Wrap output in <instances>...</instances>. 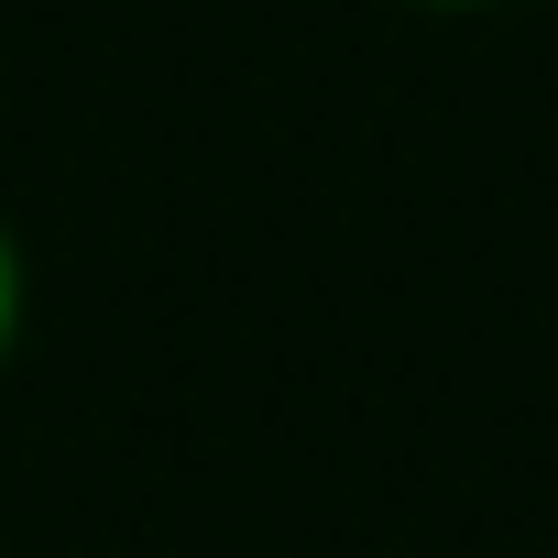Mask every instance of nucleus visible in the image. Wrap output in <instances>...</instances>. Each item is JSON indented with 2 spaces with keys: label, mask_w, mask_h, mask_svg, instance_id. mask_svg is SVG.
Instances as JSON below:
<instances>
[{
  "label": "nucleus",
  "mask_w": 558,
  "mask_h": 558,
  "mask_svg": "<svg viewBox=\"0 0 558 558\" xmlns=\"http://www.w3.org/2000/svg\"><path fill=\"white\" fill-rule=\"evenodd\" d=\"M23 307H34V263H23V241L0 230V362L23 351Z\"/></svg>",
  "instance_id": "f257e3e1"
},
{
  "label": "nucleus",
  "mask_w": 558,
  "mask_h": 558,
  "mask_svg": "<svg viewBox=\"0 0 558 558\" xmlns=\"http://www.w3.org/2000/svg\"><path fill=\"white\" fill-rule=\"evenodd\" d=\"M405 12H504V0H405Z\"/></svg>",
  "instance_id": "f03ea898"
}]
</instances>
